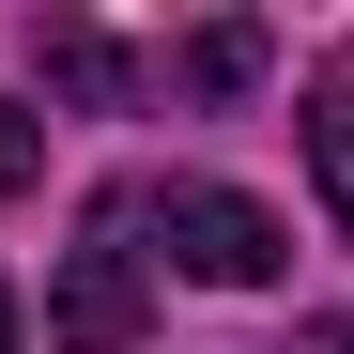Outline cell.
<instances>
[{
  "mask_svg": "<svg viewBox=\"0 0 354 354\" xmlns=\"http://www.w3.org/2000/svg\"><path fill=\"white\" fill-rule=\"evenodd\" d=\"M124 216L154 231V262H185V277H216V292H262V277H277V216H262L247 185L169 169V185H124Z\"/></svg>",
  "mask_w": 354,
  "mask_h": 354,
  "instance_id": "1",
  "label": "cell"
},
{
  "mask_svg": "<svg viewBox=\"0 0 354 354\" xmlns=\"http://www.w3.org/2000/svg\"><path fill=\"white\" fill-rule=\"evenodd\" d=\"M46 339H62V354H139V216H124V201H93V231H77V262H62Z\"/></svg>",
  "mask_w": 354,
  "mask_h": 354,
  "instance_id": "2",
  "label": "cell"
},
{
  "mask_svg": "<svg viewBox=\"0 0 354 354\" xmlns=\"http://www.w3.org/2000/svg\"><path fill=\"white\" fill-rule=\"evenodd\" d=\"M31 62H46V93H77V108H124V93H139V62H124L108 31H31Z\"/></svg>",
  "mask_w": 354,
  "mask_h": 354,
  "instance_id": "3",
  "label": "cell"
},
{
  "mask_svg": "<svg viewBox=\"0 0 354 354\" xmlns=\"http://www.w3.org/2000/svg\"><path fill=\"white\" fill-rule=\"evenodd\" d=\"M308 169H324V216L354 231V93H324V108H308Z\"/></svg>",
  "mask_w": 354,
  "mask_h": 354,
  "instance_id": "4",
  "label": "cell"
},
{
  "mask_svg": "<svg viewBox=\"0 0 354 354\" xmlns=\"http://www.w3.org/2000/svg\"><path fill=\"white\" fill-rule=\"evenodd\" d=\"M185 77H201V93H247V77H262V31H201Z\"/></svg>",
  "mask_w": 354,
  "mask_h": 354,
  "instance_id": "5",
  "label": "cell"
},
{
  "mask_svg": "<svg viewBox=\"0 0 354 354\" xmlns=\"http://www.w3.org/2000/svg\"><path fill=\"white\" fill-rule=\"evenodd\" d=\"M31 169H46V124H31V108H0V201H16Z\"/></svg>",
  "mask_w": 354,
  "mask_h": 354,
  "instance_id": "6",
  "label": "cell"
},
{
  "mask_svg": "<svg viewBox=\"0 0 354 354\" xmlns=\"http://www.w3.org/2000/svg\"><path fill=\"white\" fill-rule=\"evenodd\" d=\"M0 354H16V292H0Z\"/></svg>",
  "mask_w": 354,
  "mask_h": 354,
  "instance_id": "7",
  "label": "cell"
},
{
  "mask_svg": "<svg viewBox=\"0 0 354 354\" xmlns=\"http://www.w3.org/2000/svg\"><path fill=\"white\" fill-rule=\"evenodd\" d=\"M324 354H354V339H324Z\"/></svg>",
  "mask_w": 354,
  "mask_h": 354,
  "instance_id": "8",
  "label": "cell"
}]
</instances>
